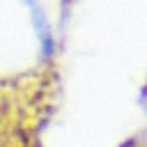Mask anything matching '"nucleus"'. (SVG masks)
I'll return each mask as SVG.
<instances>
[]
</instances>
